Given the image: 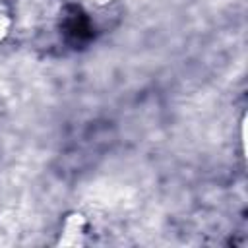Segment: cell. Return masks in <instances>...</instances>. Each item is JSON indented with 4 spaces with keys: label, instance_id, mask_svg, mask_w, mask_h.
Returning a JSON list of instances; mask_svg holds the SVG:
<instances>
[{
    "label": "cell",
    "instance_id": "1",
    "mask_svg": "<svg viewBox=\"0 0 248 248\" xmlns=\"http://www.w3.org/2000/svg\"><path fill=\"white\" fill-rule=\"evenodd\" d=\"M66 35L72 37L74 43H83L91 37V27L85 16L79 10H74V14L66 21Z\"/></svg>",
    "mask_w": 248,
    "mask_h": 248
}]
</instances>
